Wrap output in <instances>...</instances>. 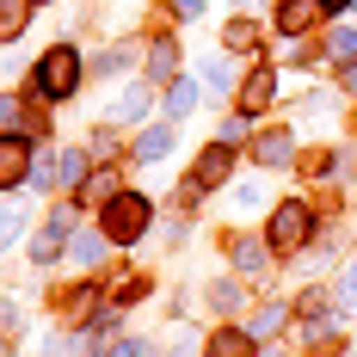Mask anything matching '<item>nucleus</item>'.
<instances>
[{"label": "nucleus", "instance_id": "obj_31", "mask_svg": "<svg viewBox=\"0 0 357 357\" xmlns=\"http://www.w3.org/2000/svg\"><path fill=\"white\" fill-rule=\"evenodd\" d=\"M31 13H37V0H0V43H19Z\"/></svg>", "mask_w": 357, "mask_h": 357}, {"label": "nucleus", "instance_id": "obj_43", "mask_svg": "<svg viewBox=\"0 0 357 357\" xmlns=\"http://www.w3.org/2000/svg\"><path fill=\"white\" fill-rule=\"evenodd\" d=\"M0 357H19V351H13V339H6V333H0Z\"/></svg>", "mask_w": 357, "mask_h": 357}, {"label": "nucleus", "instance_id": "obj_29", "mask_svg": "<svg viewBox=\"0 0 357 357\" xmlns=\"http://www.w3.org/2000/svg\"><path fill=\"white\" fill-rule=\"evenodd\" d=\"M148 289H154V284H148V271H117V278L105 284V296L117 302V308H136V302H148Z\"/></svg>", "mask_w": 357, "mask_h": 357}, {"label": "nucleus", "instance_id": "obj_14", "mask_svg": "<svg viewBox=\"0 0 357 357\" xmlns=\"http://www.w3.org/2000/svg\"><path fill=\"white\" fill-rule=\"evenodd\" d=\"M25 241H31V204L19 191H0V259L13 247H25Z\"/></svg>", "mask_w": 357, "mask_h": 357}, {"label": "nucleus", "instance_id": "obj_26", "mask_svg": "<svg viewBox=\"0 0 357 357\" xmlns=\"http://www.w3.org/2000/svg\"><path fill=\"white\" fill-rule=\"evenodd\" d=\"M321 56H326V62H333V68H351V62H357V25H351V19H339V25L326 31Z\"/></svg>", "mask_w": 357, "mask_h": 357}, {"label": "nucleus", "instance_id": "obj_2", "mask_svg": "<svg viewBox=\"0 0 357 357\" xmlns=\"http://www.w3.org/2000/svg\"><path fill=\"white\" fill-rule=\"evenodd\" d=\"M314 234H321V210L308 204V197H271V210H265V241L278 259H302V252L314 247Z\"/></svg>", "mask_w": 357, "mask_h": 357}, {"label": "nucleus", "instance_id": "obj_28", "mask_svg": "<svg viewBox=\"0 0 357 357\" xmlns=\"http://www.w3.org/2000/svg\"><path fill=\"white\" fill-rule=\"evenodd\" d=\"M197 80H204L210 93H241V56H228V50H222L215 62H204V74H197Z\"/></svg>", "mask_w": 357, "mask_h": 357}, {"label": "nucleus", "instance_id": "obj_33", "mask_svg": "<svg viewBox=\"0 0 357 357\" xmlns=\"http://www.w3.org/2000/svg\"><path fill=\"white\" fill-rule=\"evenodd\" d=\"M105 357H160V339H142V333H117L105 345Z\"/></svg>", "mask_w": 357, "mask_h": 357}, {"label": "nucleus", "instance_id": "obj_25", "mask_svg": "<svg viewBox=\"0 0 357 357\" xmlns=\"http://www.w3.org/2000/svg\"><path fill=\"white\" fill-rule=\"evenodd\" d=\"M86 173H93V154H86V142L56 148V178H62V191H68V197L86 185Z\"/></svg>", "mask_w": 357, "mask_h": 357}, {"label": "nucleus", "instance_id": "obj_20", "mask_svg": "<svg viewBox=\"0 0 357 357\" xmlns=\"http://www.w3.org/2000/svg\"><path fill=\"white\" fill-rule=\"evenodd\" d=\"M197 99H204V80H197V74H178L173 86H160V117H167V123H185V117L197 111Z\"/></svg>", "mask_w": 357, "mask_h": 357}, {"label": "nucleus", "instance_id": "obj_21", "mask_svg": "<svg viewBox=\"0 0 357 357\" xmlns=\"http://www.w3.org/2000/svg\"><path fill=\"white\" fill-rule=\"evenodd\" d=\"M117 191H123V173H117V167H93V173H86V185L74 191V204L99 215V210L111 204V197H117Z\"/></svg>", "mask_w": 357, "mask_h": 357}, {"label": "nucleus", "instance_id": "obj_13", "mask_svg": "<svg viewBox=\"0 0 357 357\" xmlns=\"http://www.w3.org/2000/svg\"><path fill=\"white\" fill-rule=\"evenodd\" d=\"M247 278H234V271H222L215 284H204V308H210L215 321H247Z\"/></svg>", "mask_w": 357, "mask_h": 357}, {"label": "nucleus", "instance_id": "obj_3", "mask_svg": "<svg viewBox=\"0 0 357 357\" xmlns=\"http://www.w3.org/2000/svg\"><path fill=\"white\" fill-rule=\"evenodd\" d=\"M93 222L105 228V241H111L117 252H130V247H142V241H148V228L160 222V210H154V197H148V191L123 185V191H117V197H111Z\"/></svg>", "mask_w": 357, "mask_h": 357}, {"label": "nucleus", "instance_id": "obj_42", "mask_svg": "<svg viewBox=\"0 0 357 357\" xmlns=\"http://www.w3.org/2000/svg\"><path fill=\"white\" fill-rule=\"evenodd\" d=\"M339 357H357V333H351V339H345V345H339Z\"/></svg>", "mask_w": 357, "mask_h": 357}, {"label": "nucleus", "instance_id": "obj_1", "mask_svg": "<svg viewBox=\"0 0 357 357\" xmlns=\"http://www.w3.org/2000/svg\"><path fill=\"white\" fill-rule=\"evenodd\" d=\"M80 80H86V50L56 37V43L37 56V68H31V80H25V93H31V105H68L74 93H80Z\"/></svg>", "mask_w": 357, "mask_h": 357}, {"label": "nucleus", "instance_id": "obj_7", "mask_svg": "<svg viewBox=\"0 0 357 357\" xmlns=\"http://www.w3.org/2000/svg\"><path fill=\"white\" fill-rule=\"evenodd\" d=\"M142 50H148V37H111L105 50L86 56V80H123L130 68H142Z\"/></svg>", "mask_w": 357, "mask_h": 357}, {"label": "nucleus", "instance_id": "obj_27", "mask_svg": "<svg viewBox=\"0 0 357 357\" xmlns=\"http://www.w3.org/2000/svg\"><path fill=\"white\" fill-rule=\"evenodd\" d=\"M252 136H259V117H252V111H241V105L215 123V142H222V148H247Z\"/></svg>", "mask_w": 357, "mask_h": 357}, {"label": "nucleus", "instance_id": "obj_38", "mask_svg": "<svg viewBox=\"0 0 357 357\" xmlns=\"http://www.w3.org/2000/svg\"><path fill=\"white\" fill-rule=\"evenodd\" d=\"M210 13V0H173V19L178 25H191V19H204Z\"/></svg>", "mask_w": 357, "mask_h": 357}, {"label": "nucleus", "instance_id": "obj_46", "mask_svg": "<svg viewBox=\"0 0 357 357\" xmlns=\"http://www.w3.org/2000/svg\"><path fill=\"white\" fill-rule=\"evenodd\" d=\"M351 19H357V0H351Z\"/></svg>", "mask_w": 357, "mask_h": 357}, {"label": "nucleus", "instance_id": "obj_37", "mask_svg": "<svg viewBox=\"0 0 357 357\" xmlns=\"http://www.w3.org/2000/svg\"><path fill=\"white\" fill-rule=\"evenodd\" d=\"M357 173V148H333V173L326 178H351Z\"/></svg>", "mask_w": 357, "mask_h": 357}, {"label": "nucleus", "instance_id": "obj_12", "mask_svg": "<svg viewBox=\"0 0 357 357\" xmlns=\"http://www.w3.org/2000/svg\"><path fill=\"white\" fill-rule=\"evenodd\" d=\"M105 117L117 123V130H130V123L142 130L148 117H154V86H148L142 74H136V80H123V86H117V99H111V111H105Z\"/></svg>", "mask_w": 357, "mask_h": 357}, {"label": "nucleus", "instance_id": "obj_17", "mask_svg": "<svg viewBox=\"0 0 357 357\" xmlns=\"http://www.w3.org/2000/svg\"><path fill=\"white\" fill-rule=\"evenodd\" d=\"M321 19H326L321 0H278V6H271V31L278 37H308Z\"/></svg>", "mask_w": 357, "mask_h": 357}, {"label": "nucleus", "instance_id": "obj_30", "mask_svg": "<svg viewBox=\"0 0 357 357\" xmlns=\"http://www.w3.org/2000/svg\"><path fill=\"white\" fill-rule=\"evenodd\" d=\"M204 339H210V333H197V326L173 321V326H167V339H160V345H167L160 357H204Z\"/></svg>", "mask_w": 357, "mask_h": 357}, {"label": "nucleus", "instance_id": "obj_9", "mask_svg": "<svg viewBox=\"0 0 357 357\" xmlns=\"http://www.w3.org/2000/svg\"><path fill=\"white\" fill-rule=\"evenodd\" d=\"M241 326H247L259 345H265V339H278V333H289V326H296V296H259Z\"/></svg>", "mask_w": 357, "mask_h": 357}, {"label": "nucleus", "instance_id": "obj_18", "mask_svg": "<svg viewBox=\"0 0 357 357\" xmlns=\"http://www.w3.org/2000/svg\"><path fill=\"white\" fill-rule=\"evenodd\" d=\"M185 178H197L204 191H222V185L234 178V148L210 142V148H204V154H197V160H191V173H185Z\"/></svg>", "mask_w": 357, "mask_h": 357}, {"label": "nucleus", "instance_id": "obj_6", "mask_svg": "<svg viewBox=\"0 0 357 357\" xmlns=\"http://www.w3.org/2000/svg\"><path fill=\"white\" fill-rule=\"evenodd\" d=\"M296 130L289 123H259V136L247 142V160L259 173H289V167H302V154H296Z\"/></svg>", "mask_w": 357, "mask_h": 357}, {"label": "nucleus", "instance_id": "obj_4", "mask_svg": "<svg viewBox=\"0 0 357 357\" xmlns=\"http://www.w3.org/2000/svg\"><path fill=\"white\" fill-rule=\"evenodd\" d=\"M74 228H80V204L56 197V204L43 210V222L31 228V241H25V259H31L37 271H56V265L68 259V247H74Z\"/></svg>", "mask_w": 357, "mask_h": 357}, {"label": "nucleus", "instance_id": "obj_16", "mask_svg": "<svg viewBox=\"0 0 357 357\" xmlns=\"http://www.w3.org/2000/svg\"><path fill=\"white\" fill-rule=\"evenodd\" d=\"M178 37H148V50H142V80L148 86H173L178 80Z\"/></svg>", "mask_w": 357, "mask_h": 357}, {"label": "nucleus", "instance_id": "obj_45", "mask_svg": "<svg viewBox=\"0 0 357 357\" xmlns=\"http://www.w3.org/2000/svg\"><path fill=\"white\" fill-rule=\"evenodd\" d=\"M37 6H56V0H37Z\"/></svg>", "mask_w": 357, "mask_h": 357}, {"label": "nucleus", "instance_id": "obj_32", "mask_svg": "<svg viewBox=\"0 0 357 357\" xmlns=\"http://www.w3.org/2000/svg\"><path fill=\"white\" fill-rule=\"evenodd\" d=\"M25 326H31V308H25L13 289H0V333H6V339H19Z\"/></svg>", "mask_w": 357, "mask_h": 357}, {"label": "nucleus", "instance_id": "obj_10", "mask_svg": "<svg viewBox=\"0 0 357 357\" xmlns=\"http://www.w3.org/2000/svg\"><path fill=\"white\" fill-rule=\"evenodd\" d=\"M173 148H178V123H167V117H148L142 130H136V142H130V167H160Z\"/></svg>", "mask_w": 357, "mask_h": 357}, {"label": "nucleus", "instance_id": "obj_8", "mask_svg": "<svg viewBox=\"0 0 357 357\" xmlns=\"http://www.w3.org/2000/svg\"><path fill=\"white\" fill-rule=\"evenodd\" d=\"M37 167V136H19V130H0V191H25Z\"/></svg>", "mask_w": 357, "mask_h": 357}, {"label": "nucleus", "instance_id": "obj_15", "mask_svg": "<svg viewBox=\"0 0 357 357\" xmlns=\"http://www.w3.org/2000/svg\"><path fill=\"white\" fill-rule=\"evenodd\" d=\"M234 105L252 111V117H265V111L278 105V68H265V62H259V68H247V74H241V93H234Z\"/></svg>", "mask_w": 357, "mask_h": 357}, {"label": "nucleus", "instance_id": "obj_24", "mask_svg": "<svg viewBox=\"0 0 357 357\" xmlns=\"http://www.w3.org/2000/svg\"><path fill=\"white\" fill-rule=\"evenodd\" d=\"M111 252H117V247L105 241V228H99V222H93V228H74V247H68V259L80 265V271H93V265H105Z\"/></svg>", "mask_w": 357, "mask_h": 357}, {"label": "nucleus", "instance_id": "obj_23", "mask_svg": "<svg viewBox=\"0 0 357 357\" xmlns=\"http://www.w3.org/2000/svg\"><path fill=\"white\" fill-rule=\"evenodd\" d=\"M0 130H19V136H37V105L25 86H6L0 93Z\"/></svg>", "mask_w": 357, "mask_h": 357}, {"label": "nucleus", "instance_id": "obj_41", "mask_svg": "<svg viewBox=\"0 0 357 357\" xmlns=\"http://www.w3.org/2000/svg\"><path fill=\"white\" fill-rule=\"evenodd\" d=\"M252 357H289V351H278V345H271V339H265V345H259V351Z\"/></svg>", "mask_w": 357, "mask_h": 357}, {"label": "nucleus", "instance_id": "obj_36", "mask_svg": "<svg viewBox=\"0 0 357 357\" xmlns=\"http://www.w3.org/2000/svg\"><path fill=\"white\" fill-rule=\"evenodd\" d=\"M259 197H265V185H259V178H241V185H234V210H252Z\"/></svg>", "mask_w": 357, "mask_h": 357}, {"label": "nucleus", "instance_id": "obj_35", "mask_svg": "<svg viewBox=\"0 0 357 357\" xmlns=\"http://www.w3.org/2000/svg\"><path fill=\"white\" fill-rule=\"evenodd\" d=\"M160 241H167V247H185V241H191V222H185V215H167V222H160Z\"/></svg>", "mask_w": 357, "mask_h": 357}, {"label": "nucleus", "instance_id": "obj_22", "mask_svg": "<svg viewBox=\"0 0 357 357\" xmlns=\"http://www.w3.org/2000/svg\"><path fill=\"white\" fill-rule=\"evenodd\" d=\"M86 154H93V167H117V160H130V142H123V130L105 117V123L86 130Z\"/></svg>", "mask_w": 357, "mask_h": 357}, {"label": "nucleus", "instance_id": "obj_39", "mask_svg": "<svg viewBox=\"0 0 357 357\" xmlns=\"http://www.w3.org/2000/svg\"><path fill=\"white\" fill-rule=\"evenodd\" d=\"M321 13H326V19H345V13H351V0H321Z\"/></svg>", "mask_w": 357, "mask_h": 357}, {"label": "nucleus", "instance_id": "obj_44", "mask_svg": "<svg viewBox=\"0 0 357 357\" xmlns=\"http://www.w3.org/2000/svg\"><path fill=\"white\" fill-rule=\"evenodd\" d=\"M296 357H339V351H296Z\"/></svg>", "mask_w": 357, "mask_h": 357}, {"label": "nucleus", "instance_id": "obj_40", "mask_svg": "<svg viewBox=\"0 0 357 357\" xmlns=\"http://www.w3.org/2000/svg\"><path fill=\"white\" fill-rule=\"evenodd\" d=\"M339 93H357V62H351V68H339Z\"/></svg>", "mask_w": 357, "mask_h": 357}, {"label": "nucleus", "instance_id": "obj_19", "mask_svg": "<svg viewBox=\"0 0 357 357\" xmlns=\"http://www.w3.org/2000/svg\"><path fill=\"white\" fill-rule=\"evenodd\" d=\"M252 351H259V339L241 321H215L210 339H204V357H252Z\"/></svg>", "mask_w": 357, "mask_h": 357}, {"label": "nucleus", "instance_id": "obj_34", "mask_svg": "<svg viewBox=\"0 0 357 357\" xmlns=\"http://www.w3.org/2000/svg\"><path fill=\"white\" fill-rule=\"evenodd\" d=\"M296 314H339V296L321 284H308V289H296Z\"/></svg>", "mask_w": 357, "mask_h": 357}, {"label": "nucleus", "instance_id": "obj_11", "mask_svg": "<svg viewBox=\"0 0 357 357\" xmlns=\"http://www.w3.org/2000/svg\"><path fill=\"white\" fill-rule=\"evenodd\" d=\"M222 50L241 56V62H259V56H265V19H252V13H228V19H222Z\"/></svg>", "mask_w": 357, "mask_h": 357}, {"label": "nucleus", "instance_id": "obj_5", "mask_svg": "<svg viewBox=\"0 0 357 357\" xmlns=\"http://www.w3.org/2000/svg\"><path fill=\"white\" fill-rule=\"evenodd\" d=\"M222 259H228V271L247 278V284H271V271L284 265V259L271 252V241H265V228H259V234H252V228H234L228 247H222Z\"/></svg>", "mask_w": 357, "mask_h": 357}]
</instances>
